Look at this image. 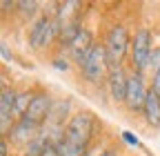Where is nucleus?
I'll return each instance as SVG.
<instances>
[{
    "mask_svg": "<svg viewBox=\"0 0 160 156\" xmlns=\"http://www.w3.org/2000/svg\"><path fill=\"white\" fill-rule=\"evenodd\" d=\"M80 69H82V76L89 83H93V85L102 83L105 76H109V60H107L105 45H93L85 58V63L80 65Z\"/></svg>",
    "mask_w": 160,
    "mask_h": 156,
    "instance_id": "obj_1",
    "label": "nucleus"
},
{
    "mask_svg": "<svg viewBox=\"0 0 160 156\" xmlns=\"http://www.w3.org/2000/svg\"><path fill=\"white\" fill-rule=\"evenodd\" d=\"M107 60H109V69L111 67H120L122 60L127 58V54L131 51V43H129V34L125 27H113L107 34Z\"/></svg>",
    "mask_w": 160,
    "mask_h": 156,
    "instance_id": "obj_2",
    "label": "nucleus"
},
{
    "mask_svg": "<svg viewBox=\"0 0 160 156\" xmlns=\"http://www.w3.org/2000/svg\"><path fill=\"white\" fill-rule=\"evenodd\" d=\"M93 134V116L82 112V114H76L73 118L67 123V129H65V141L69 145H76V147H87L89 138Z\"/></svg>",
    "mask_w": 160,
    "mask_h": 156,
    "instance_id": "obj_3",
    "label": "nucleus"
},
{
    "mask_svg": "<svg viewBox=\"0 0 160 156\" xmlns=\"http://www.w3.org/2000/svg\"><path fill=\"white\" fill-rule=\"evenodd\" d=\"M151 51H153V47H151V34H149V29L136 31L133 40H131V51H129L131 65H133L136 74H142V71L147 69Z\"/></svg>",
    "mask_w": 160,
    "mask_h": 156,
    "instance_id": "obj_4",
    "label": "nucleus"
},
{
    "mask_svg": "<svg viewBox=\"0 0 160 156\" xmlns=\"http://www.w3.org/2000/svg\"><path fill=\"white\" fill-rule=\"evenodd\" d=\"M147 96H149V89L145 85V78L142 74H131L129 81H127V96H125V105L131 109V112H142L145 109V103H147Z\"/></svg>",
    "mask_w": 160,
    "mask_h": 156,
    "instance_id": "obj_5",
    "label": "nucleus"
},
{
    "mask_svg": "<svg viewBox=\"0 0 160 156\" xmlns=\"http://www.w3.org/2000/svg\"><path fill=\"white\" fill-rule=\"evenodd\" d=\"M13 105H16V94L9 87H2V94H0V129H2V138L16 125V121H13L16 118Z\"/></svg>",
    "mask_w": 160,
    "mask_h": 156,
    "instance_id": "obj_6",
    "label": "nucleus"
},
{
    "mask_svg": "<svg viewBox=\"0 0 160 156\" xmlns=\"http://www.w3.org/2000/svg\"><path fill=\"white\" fill-rule=\"evenodd\" d=\"M51 107H53V103H51V98H49L47 94H42V91H40V94H33L31 105H29V109H27V114H25V118L33 121L36 125H42V121L49 118Z\"/></svg>",
    "mask_w": 160,
    "mask_h": 156,
    "instance_id": "obj_7",
    "label": "nucleus"
},
{
    "mask_svg": "<svg viewBox=\"0 0 160 156\" xmlns=\"http://www.w3.org/2000/svg\"><path fill=\"white\" fill-rule=\"evenodd\" d=\"M127 81L129 76H125L122 67H111L109 76H107V85H109V94L116 103H125V96H127Z\"/></svg>",
    "mask_w": 160,
    "mask_h": 156,
    "instance_id": "obj_8",
    "label": "nucleus"
},
{
    "mask_svg": "<svg viewBox=\"0 0 160 156\" xmlns=\"http://www.w3.org/2000/svg\"><path fill=\"white\" fill-rule=\"evenodd\" d=\"M38 129H40V125H36L33 121H29V118H20V121H16V125H13V129H11V138L18 143V145H29L33 138H38Z\"/></svg>",
    "mask_w": 160,
    "mask_h": 156,
    "instance_id": "obj_9",
    "label": "nucleus"
},
{
    "mask_svg": "<svg viewBox=\"0 0 160 156\" xmlns=\"http://www.w3.org/2000/svg\"><path fill=\"white\" fill-rule=\"evenodd\" d=\"M91 47H93V43H91V34H89L87 29H80V34L71 40V45H69L67 49H69V54H71L73 60H76L78 65H82L85 58H87V54L91 51Z\"/></svg>",
    "mask_w": 160,
    "mask_h": 156,
    "instance_id": "obj_10",
    "label": "nucleus"
},
{
    "mask_svg": "<svg viewBox=\"0 0 160 156\" xmlns=\"http://www.w3.org/2000/svg\"><path fill=\"white\" fill-rule=\"evenodd\" d=\"M142 114H145V118H147V123L151 127L160 125V96L153 89H149V96H147V103H145Z\"/></svg>",
    "mask_w": 160,
    "mask_h": 156,
    "instance_id": "obj_11",
    "label": "nucleus"
},
{
    "mask_svg": "<svg viewBox=\"0 0 160 156\" xmlns=\"http://www.w3.org/2000/svg\"><path fill=\"white\" fill-rule=\"evenodd\" d=\"M45 145H47V138H45V136H38V138H33V141L27 145L25 156H40V154H42V149H45Z\"/></svg>",
    "mask_w": 160,
    "mask_h": 156,
    "instance_id": "obj_12",
    "label": "nucleus"
},
{
    "mask_svg": "<svg viewBox=\"0 0 160 156\" xmlns=\"http://www.w3.org/2000/svg\"><path fill=\"white\" fill-rule=\"evenodd\" d=\"M147 69H151L153 74L160 69V47H153V51H151V56H149V65H147Z\"/></svg>",
    "mask_w": 160,
    "mask_h": 156,
    "instance_id": "obj_13",
    "label": "nucleus"
},
{
    "mask_svg": "<svg viewBox=\"0 0 160 156\" xmlns=\"http://www.w3.org/2000/svg\"><path fill=\"white\" fill-rule=\"evenodd\" d=\"M16 7H18L20 11H22L25 16H31V13H33V11H36V9L40 7V5H38V3H33V0H31V3H16Z\"/></svg>",
    "mask_w": 160,
    "mask_h": 156,
    "instance_id": "obj_14",
    "label": "nucleus"
},
{
    "mask_svg": "<svg viewBox=\"0 0 160 156\" xmlns=\"http://www.w3.org/2000/svg\"><path fill=\"white\" fill-rule=\"evenodd\" d=\"M40 156H60V149H58L56 143H49V141H47V145H45V149H42V154H40Z\"/></svg>",
    "mask_w": 160,
    "mask_h": 156,
    "instance_id": "obj_15",
    "label": "nucleus"
},
{
    "mask_svg": "<svg viewBox=\"0 0 160 156\" xmlns=\"http://www.w3.org/2000/svg\"><path fill=\"white\" fill-rule=\"evenodd\" d=\"M53 67H56L58 71H65V69L69 67V63H67V58H62V56H58V58H53Z\"/></svg>",
    "mask_w": 160,
    "mask_h": 156,
    "instance_id": "obj_16",
    "label": "nucleus"
},
{
    "mask_svg": "<svg viewBox=\"0 0 160 156\" xmlns=\"http://www.w3.org/2000/svg\"><path fill=\"white\" fill-rule=\"evenodd\" d=\"M151 89H153V91L160 96V69L153 74V85H151Z\"/></svg>",
    "mask_w": 160,
    "mask_h": 156,
    "instance_id": "obj_17",
    "label": "nucleus"
},
{
    "mask_svg": "<svg viewBox=\"0 0 160 156\" xmlns=\"http://www.w3.org/2000/svg\"><path fill=\"white\" fill-rule=\"evenodd\" d=\"M0 156H9V145H7V138L0 141Z\"/></svg>",
    "mask_w": 160,
    "mask_h": 156,
    "instance_id": "obj_18",
    "label": "nucleus"
},
{
    "mask_svg": "<svg viewBox=\"0 0 160 156\" xmlns=\"http://www.w3.org/2000/svg\"><path fill=\"white\" fill-rule=\"evenodd\" d=\"M122 138H127L129 145H138V138H136L133 134H129V132H122Z\"/></svg>",
    "mask_w": 160,
    "mask_h": 156,
    "instance_id": "obj_19",
    "label": "nucleus"
},
{
    "mask_svg": "<svg viewBox=\"0 0 160 156\" xmlns=\"http://www.w3.org/2000/svg\"><path fill=\"white\" fill-rule=\"evenodd\" d=\"M98 156H118V154H116L113 149H107V152H100Z\"/></svg>",
    "mask_w": 160,
    "mask_h": 156,
    "instance_id": "obj_20",
    "label": "nucleus"
}]
</instances>
